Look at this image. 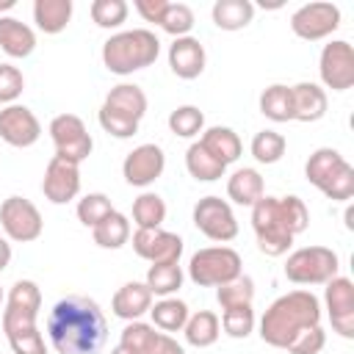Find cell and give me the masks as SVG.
I'll use <instances>...</instances> for the list:
<instances>
[{
	"label": "cell",
	"mask_w": 354,
	"mask_h": 354,
	"mask_svg": "<svg viewBox=\"0 0 354 354\" xmlns=\"http://www.w3.org/2000/svg\"><path fill=\"white\" fill-rule=\"evenodd\" d=\"M102 105L111 108V111H116V113H122V116H127V119H133V122H141L149 102H147V94H144L141 86H136V83H119V86H113L105 94Z\"/></svg>",
	"instance_id": "d4e9b609"
},
{
	"label": "cell",
	"mask_w": 354,
	"mask_h": 354,
	"mask_svg": "<svg viewBox=\"0 0 354 354\" xmlns=\"http://www.w3.org/2000/svg\"><path fill=\"white\" fill-rule=\"evenodd\" d=\"M321 326V299L313 290H290L268 304L260 318L263 343L288 351V346L307 329Z\"/></svg>",
	"instance_id": "3957f363"
},
{
	"label": "cell",
	"mask_w": 354,
	"mask_h": 354,
	"mask_svg": "<svg viewBox=\"0 0 354 354\" xmlns=\"http://www.w3.org/2000/svg\"><path fill=\"white\" fill-rule=\"evenodd\" d=\"M47 337L58 354H100L108 337V324L94 299L72 293L53 304L47 315Z\"/></svg>",
	"instance_id": "6da1fadb"
},
{
	"label": "cell",
	"mask_w": 354,
	"mask_h": 354,
	"mask_svg": "<svg viewBox=\"0 0 354 354\" xmlns=\"http://www.w3.org/2000/svg\"><path fill=\"white\" fill-rule=\"evenodd\" d=\"M324 304L332 324V332H337L343 340L354 337V282L348 277H332L324 285Z\"/></svg>",
	"instance_id": "4fadbf2b"
},
{
	"label": "cell",
	"mask_w": 354,
	"mask_h": 354,
	"mask_svg": "<svg viewBox=\"0 0 354 354\" xmlns=\"http://www.w3.org/2000/svg\"><path fill=\"white\" fill-rule=\"evenodd\" d=\"M17 6V0H0V17H3V11H11Z\"/></svg>",
	"instance_id": "f907efd6"
},
{
	"label": "cell",
	"mask_w": 354,
	"mask_h": 354,
	"mask_svg": "<svg viewBox=\"0 0 354 354\" xmlns=\"http://www.w3.org/2000/svg\"><path fill=\"white\" fill-rule=\"evenodd\" d=\"M163 332H158L152 324H144V321H127V326L122 329V337H119V346L127 348L130 354H152V348L158 346Z\"/></svg>",
	"instance_id": "e575fe53"
},
{
	"label": "cell",
	"mask_w": 354,
	"mask_h": 354,
	"mask_svg": "<svg viewBox=\"0 0 354 354\" xmlns=\"http://www.w3.org/2000/svg\"><path fill=\"white\" fill-rule=\"evenodd\" d=\"M318 75L324 91H348L354 86V47L346 39L326 41L318 55Z\"/></svg>",
	"instance_id": "8fae6325"
},
{
	"label": "cell",
	"mask_w": 354,
	"mask_h": 354,
	"mask_svg": "<svg viewBox=\"0 0 354 354\" xmlns=\"http://www.w3.org/2000/svg\"><path fill=\"white\" fill-rule=\"evenodd\" d=\"M50 138L55 147L58 158H66L72 163H83L91 149H94V138L86 127V122L75 113H58L50 122Z\"/></svg>",
	"instance_id": "30bf717a"
},
{
	"label": "cell",
	"mask_w": 354,
	"mask_h": 354,
	"mask_svg": "<svg viewBox=\"0 0 354 354\" xmlns=\"http://www.w3.org/2000/svg\"><path fill=\"white\" fill-rule=\"evenodd\" d=\"M91 11V19L97 28H105V30H116L127 22V14H130V6L124 0H94L88 6Z\"/></svg>",
	"instance_id": "74e56055"
},
{
	"label": "cell",
	"mask_w": 354,
	"mask_h": 354,
	"mask_svg": "<svg viewBox=\"0 0 354 354\" xmlns=\"http://www.w3.org/2000/svg\"><path fill=\"white\" fill-rule=\"evenodd\" d=\"M75 213H77V221H80L83 227L94 230L105 216H111V213H113V205H111V199H108L105 194L91 191V194H86V196H80V199H77Z\"/></svg>",
	"instance_id": "ab89813d"
},
{
	"label": "cell",
	"mask_w": 354,
	"mask_h": 354,
	"mask_svg": "<svg viewBox=\"0 0 354 354\" xmlns=\"http://www.w3.org/2000/svg\"><path fill=\"white\" fill-rule=\"evenodd\" d=\"M0 227L3 235L14 243H33L44 232V218L30 199L14 194L0 205Z\"/></svg>",
	"instance_id": "ba28073f"
},
{
	"label": "cell",
	"mask_w": 354,
	"mask_h": 354,
	"mask_svg": "<svg viewBox=\"0 0 354 354\" xmlns=\"http://www.w3.org/2000/svg\"><path fill=\"white\" fill-rule=\"evenodd\" d=\"M160 55V39L147 28L119 30L102 44V64L113 75H133L152 66Z\"/></svg>",
	"instance_id": "277c9868"
},
{
	"label": "cell",
	"mask_w": 354,
	"mask_h": 354,
	"mask_svg": "<svg viewBox=\"0 0 354 354\" xmlns=\"http://www.w3.org/2000/svg\"><path fill=\"white\" fill-rule=\"evenodd\" d=\"M91 238L100 249H122L130 241V218L119 210H113L111 216H105L94 230Z\"/></svg>",
	"instance_id": "d6a6232c"
},
{
	"label": "cell",
	"mask_w": 354,
	"mask_h": 354,
	"mask_svg": "<svg viewBox=\"0 0 354 354\" xmlns=\"http://www.w3.org/2000/svg\"><path fill=\"white\" fill-rule=\"evenodd\" d=\"M149 315H152V326H155L158 332L171 335V332H183V326H185L191 310H188V304H185L183 299L166 296V299H160V301H155V304L149 307Z\"/></svg>",
	"instance_id": "83f0119b"
},
{
	"label": "cell",
	"mask_w": 354,
	"mask_h": 354,
	"mask_svg": "<svg viewBox=\"0 0 354 354\" xmlns=\"http://www.w3.org/2000/svg\"><path fill=\"white\" fill-rule=\"evenodd\" d=\"M3 301H6V293H3V288H0V307H3Z\"/></svg>",
	"instance_id": "f5cc1de1"
},
{
	"label": "cell",
	"mask_w": 354,
	"mask_h": 354,
	"mask_svg": "<svg viewBox=\"0 0 354 354\" xmlns=\"http://www.w3.org/2000/svg\"><path fill=\"white\" fill-rule=\"evenodd\" d=\"M8 263H11V243L6 235H0V274L8 268Z\"/></svg>",
	"instance_id": "681fc988"
},
{
	"label": "cell",
	"mask_w": 354,
	"mask_h": 354,
	"mask_svg": "<svg viewBox=\"0 0 354 354\" xmlns=\"http://www.w3.org/2000/svg\"><path fill=\"white\" fill-rule=\"evenodd\" d=\"M194 22H196V19H194L191 6H185V3H169V6H166V11H163L160 28H163L169 36L180 39V36H191Z\"/></svg>",
	"instance_id": "7bdbcfd3"
},
{
	"label": "cell",
	"mask_w": 354,
	"mask_h": 354,
	"mask_svg": "<svg viewBox=\"0 0 354 354\" xmlns=\"http://www.w3.org/2000/svg\"><path fill=\"white\" fill-rule=\"evenodd\" d=\"M310 224V210L301 196H263L252 205V230L257 249L266 257H282Z\"/></svg>",
	"instance_id": "7a4b0ae2"
},
{
	"label": "cell",
	"mask_w": 354,
	"mask_h": 354,
	"mask_svg": "<svg viewBox=\"0 0 354 354\" xmlns=\"http://www.w3.org/2000/svg\"><path fill=\"white\" fill-rule=\"evenodd\" d=\"M111 354H130V351H127V348H122V346H113V348H111Z\"/></svg>",
	"instance_id": "816d5d0a"
},
{
	"label": "cell",
	"mask_w": 354,
	"mask_h": 354,
	"mask_svg": "<svg viewBox=\"0 0 354 354\" xmlns=\"http://www.w3.org/2000/svg\"><path fill=\"white\" fill-rule=\"evenodd\" d=\"M36 318L39 313L14 310V307L3 310V332L11 346V354H47V343L36 326Z\"/></svg>",
	"instance_id": "5bb4252c"
},
{
	"label": "cell",
	"mask_w": 354,
	"mask_h": 354,
	"mask_svg": "<svg viewBox=\"0 0 354 354\" xmlns=\"http://www.w3.org/2000/svg\"><path fill=\"white\" fill-rule=\"evenodd\" d=\"M205 64H207V53L196 36H180L169 44V69L180 80L199 77L205 72Z\"/></svg>",
	"instance_id": "d6986e66"
},
{
	"label": "cell",
	"mask_w": 354,
	"mask_h": 354,
	"mask_svg": "<svg viewBox=\"0 0 354 354\" xmlns=\"http://www.w3.org/2000/svg\"><path fill=\"white\" fill-rule=\"evenodd\" d=\"M183 335H185V343L194 346V348H210L218 335H221V321L213 310H199V313H191L185 326H183Z\"/></svg>",
	"instance_id": "4316f807"
},
{
	"label": "cell",
	"mask_w": 354,
	"mask_h": 354,
	"mask_svg": "<svg viewBox=\"0 0 354 354\" xmlns=\"http://www.w3.org/2000/svg\"><path fill=\"white\" fill-rule=\"evenodd\" d=\"M0 50L8 58H28L36 50V33L17 17H0Z\"/></svg>",
	"instance_id": "603a6c76"
},
{
	"label": "cell",
	"mask_w": 354,
	"mask_h": 354,
	"mask_svg": "<svg viewBox=\"0 0 354 354\" xmlns=\"http://www.w3.org/2000/svg\"><path fill=\"white\" fill-rule=\"evenodd\" d=\"M260 113L271 122H293V100H290V86L285 83H271L263 88L260 100Z\"/></svg>",
	"instance_id": "1f68e13d"
},
{
	"label": "cell",
	"mask_w": 354,
	"mask_h": 354,
	"mask_svg": "<svg viewBox=\"0 0 354 354\" xmlns=\"http://www.w3.org/2000/svg\"><path fill=\"white\" fill-rule=\"evenodd\" d=\"M183 279H185V274H183V266L180 263H152L147 268L144 285L149 288L152 296L166 299V296H174L183 288Z\"/></svg>",
	"instance_id": "4dcf8cb0"
},
{
	"label": "cell",
	"mask_w": 354,
	"mask_h": 354,
	"mask_svg": "<svg viewBox=\"0 0 354 354\" xmlns=\"http://www.w3.org/2000/svg\"><path fill=\"white\" fill-rule=\"evenodd\" d=\"M185 169L196 183H216L227 174V166L221 160H216L199 141H194L185 149Z\"/></svg>",
	"instance_id": "f546056e"
},
{
	"label": "cell",
	"mask_w": 354,
	"mask_h": 354,
	"mask_svg": "<svg viewBox=\"0 0 354 354\" xmlns=\"http://www.w3.org/2000/svg\"><path fill=\"white\" fill-rule=\"evenodd\" d=\"M152 293H149V288L144 285V282H124L116 293H113V299H111V310H113V315L116 318H122V321H141V315L144 313H149V307H152Z\"/></svg>",
	"instance_id": "44dd1931"
},
{
	"label": "cell",
	"mask_w": 354,
	"mask_h": 354,
	"mask_svg": "<svg viewBox=\"0 0 354 354\" xmlns=\"http://www.w3.org/2000/svg\"><path fill=\"white\" fill-rule=\"evenodd\" d=\"M72 0H36L33 3V22L41 33L55 36L61 33L72 19Z\"/></svg>",
	"instance_id": "484cf974"
},
{
	"label": "cell",
	"mask_w": 354,
	"mask_h": 354,
	"mask_svg": "<svg viewBox=\"0 0 354 354\" xmlns=\"http://www.w3.org/2000/svg\"><path fill=\"white\" fill-rule=\"evenodd\" d=\"M216 301L221 304V310L227 307H241V304H252L254 301V279L241 274L232 282L216 288Z\"/></svg>",
	"instance_id": "60d3db41"
},
{
	"label": "cell",
	"mask_w": 354,
	"mask_h": 354,
	"mask_svg": "<svg viewBox=\"0 0 354 354\" xmlns=\"http://www.w3.org/2000/svg\"><path fill=\"white\" fill-rule=\"evenodd\" d=\"M210 17L218 30H243L254 19V6L249 0H216Z\"/></svg>",
	"instance_id": "f1b7e54d"
},
{
	"label": "cell",
	"mask_w": 354,
	"mask_h": 354,
	"mask_svg": "<svg viewBox=\"0 0 354 354\" xmlns=\"http://www.w3.org/2000/svg\"><path fill=\"white\" fill-rule=\"evenodd\" d=\"M166 6H169V0H136L133 3V8L138 11V17L144 22H155V25H160Z\"/></svg>",
	"instance_id": "7dc6e473"
},
{
	"label": "cell",
	"mask_w": 354,
	"mask_h": 354,
	"mask_svg": "<svg viewBox=\"0 0 354 354\" xmlns=\"http://www.w3.org/2000/svg\"><path fill=\"white\" fill-rule=\"evenodd\" d=\"M304 177L332 202H348L354 196V166L332 147H318L307 158Z\"/></svg>",
	"instance_id": "5b68a950"
},
{
	"label": "cell",
	"mask_w": 354,
	"mask_h": 354,
	"mask_svg": "<svg viewBox=\"0 0 354 354\" xmlns=\"http://www.w3.org/2000/svg\"><path fill=\"white\" fill-rule=\"evenodd\" d=\"M41 194L53 205H66V202L77 199V194H80V163H72L66 158L53 155L47 169H44V177H41Z\"/></svg>",
	"instance_id": "2e32d148"
},
{
	"label": "cell",
	"mask_w": 354,
	"mask_h": 354,
	"mask_svg": "<svg viewBox=\"0 0 354 354\" xmlns=\"http://www.w3.org/2000/svg\"><path fill=\"white\" fill-rule=\"evenodd\" d=\"M130 241H133V252L141 260H147L149 266L152 263H180L183 238L177 232H169L163 227H158V230H136V232H130Z\"/></svg>",
	"instance_id": "e0dca14e"
},
{
	"label": "cell",
	"mask_w": 354,
	"mask_h": 354,
	"mask_svg": "<svg viewBox=\"0 0 354 354\" xmlns=\"http://www.w3.org/2000/svg\"><path fill=\"white\" fill-rule=\"evenodd\" d=\"M25 91V75L14 64H0V105H14Z\"/></svg>",
	"instance_id": "f6af8a7d"
},
{
	"label": "cell",
	"mask_w": 354,
	"mask_h": 354,
	"mask_svg": "<svg viewBox=\"0 0 354 354\" xmlns=\"http://www.w3.org/2000/svg\"><path fill=\"white\" fill-rule=\"evenodd\" d=\"M191 218H194V227L216 243H230L238 235V218L232 213V205L221 196H213V194L202 196L194 205Z\"/></svg>",
	"instance_id": "9c48e42d"
},
{
	"label": "cell",
	"mask_w": 354,
	"mask_h": 354,
	"mask_svg": "<svg viewBox=\"0 0 354 354\" xmlns=\"http://www.w3.org/2000/svg\"><path fill=\"white\" fill-rule=\"evenodd\" d=\"M340 28V8L326 0L304 3L290 14V30L304 41L329 39Z\"/></svg>",
	"instance_id": "7c38bea8"
},
{
	"label": "cell",
	"mask_w": 354,
	"mask_h": 354,
	"mask_svg": "<svg viewBox=\"0 0 354 354\" xmlns=\"http://www.w3.org/2000/svg\"><path fill=\"white\" fill-rule=\"evenodd\" d=\"M6 307L39 313V310H41V290H39V285H36L33 279H17V282L8 288Z\"/></svg>",
	"instance_id": "b9f144b4"
},
{
	"label": "cell",
	"mask_w": 354,
	"mask_h": 354,
	"mask_svg": "<svg viewBox=\"0 0 354 354\" xmlns=\"http://www.w3.org/2000/svg\"><path fill=\"white\" fill-rule=\"evenodd\" d=\"M199 144H202V147H205L216 160H221L224 166L235 163V160L241 158V152H243L241 136H238L232 127H224V124H213V127L202 130Z\"/></svg>",
	"instance_id": "cb8c5ba5"
},
{
	"label": "cell",
	"mask_w": 354,
	"mask_h": 354,
	"mask_svg": "<svg viewBox=\"0 0 354 354\" xmlns=\"http://www.w3.org/2000/svg\"><path fill=\"white\" fill-rule=\"evenodd\" d=\"M285 149H288V141H285V136L277 133V130H260V133H254V138H252V144H249L252 158H254L257 163H266V166L279 163L282 155H285Z\"/></svg>",
	"instance_id": "d590c367"
},
{
	"label": "cell",
	"mask_w": 354,
	"mask_h": 354,
	"mask_svg": "<svg viewBox=\"0 0 354 354\" xmlns=\"http://www.w3.org/2000/svg\"><path fill=\"white\" fill-rule=\"evenodd\" d=\"M97 119H100V127L113 138H133L138 133V124H141V122H133V119H127V116H122L105 105H100Z\"/></svg>",
	"instance_id": "ee69618b"
},
{
	"label": "cell",
	"mask_w": 354,
	"mask_h": 354,
	"mask_svg": "<svg viewBox=\"0 0 354 354\" xmlns=\"http://www.w3.org/2000/svg\"><path fill=\"white\" fill-rule=\"evenodd\" d=\"M243 274V260L232 246H205L188 260V279L199 288H221Z\"/></svg>",
	"instance_id": "8992f818"
},
{
	"label": "cell",
	"mask_w": 354,
	"mask_h": 354,
	"mask_svg": "<svg viewBox=\"0 0 354 354\" xmlns=\"http://www.w3.org/2000/svg\"><path fill=\"white\" fill-rule=\"evenodd\" d=\"M169 130L177 138H194L205 130V113L196 105H180L169 113Z\"/></svg>",
	"instance_id": "f35d334b"
},
{
	"label": "cell",
	"mask_w": 354,
	"mask_h": 354,
	"mask_svg": "<svg viewBox=\"0 0 354 354\" xmlns=\"http://www.w3.org/2000/svg\"><path fill=\"white\" fill-rule=\"evenodd\" d=\"M218 321H221V329H224V335H230V337H235V340H243V337H249V335L254 332V324H257L252 304L227 307V310H221V318H218Z\"/></svg>",
	"instance_id": "8d00e7d4"
},
{
	"label": "cell",
	"mask_w": 354,
	"mask_h": 354,
	"mask_svg": "<svg viewBox=\"0 0 354 354\" xmlns=\"http://www.w3.org/2000/svg\"><path fill=\"white\" fill-rule=\"evenodd\" d=\"M133 221L136 230H158L166 221V202L155 191H144L133 202Z\"/></svg>",
	"instance_id": "836d02e7"
},
{
	"label": "cell",
	"mask_w": 354,
	"mask_h": 354,
	"mask_svg": "<svg viewBox=\"0 0 354 354\" xmlns=\"http://www.w3.org/2000/svg\"><path fill=\"white\" fill-rule=\"evenodd\" d=\"M227 196L230 202L235 205H243V207H252L254 202H260L266 196V180L257 169L252 166H243V169H235L230 177H227Z\"/></svg>",
	"instance_id": "7402d4cb"
},
{
	"label": "cell",
	"mask_w": 354,
	"mask_h": 354,
	"mask_svg": "<svg viewBox=\"0 0 354 354\" xmlns=\"http://www.w3.org/2000/svg\"><path fill=\"white\" fill-rule=\"evenodd\" d=\"M39 136H41V122L28 105L14 102V105L0 108V138L8 147H17V149L33 147Z\"/></svg>",
	"instance_id": "ac0fdd59"
},
{
	"label": "cell",
	"mask_w": 354,
	"mask_h": 354,
	"mask_svg": "<svg viewBox=\"0 0 354 354\" xmlns=\"http://www.w3.org/2000/svg\"><path fill=\"white\" fill-rule=\"evenodd\" d=\"M166 169V152L158 144H138L122 160V177L133 188L152 185Z\"/></svg>",
	"instance_id": "9a60e30c"
},
{
	"label": "cell",
	"mask_w": 354,
	"mask_h": 354,
	"mask_svg": "<svg viewBox=\"0 0 354 354\" xmlns=\"http://www.w3.org/2000/svg\"><path fill=\"white\" fill-rule=\"evenodd\" d=\"M290 100H293V122L310 124V122H318L326 116L329 97L318 83L301 80V83L290 86Z\"/></svg>",
	"instance_id": "ffe728a7"
},
{
	"label": "cell",
	"mask_w": 354,
	"mask_h": 354,
	"mask_svg": "<svg viewBox=\"0 0 354 354\" xmlns=\"http://www.w3.org/2000/svg\"><path fill=\"white\" fill-rule=\"evenodd\" d=\"M152 354H185V348H183V343H177L171 335H160V340H158V346L152 348Z\"/></svg>",
	"instance_id": "c3c4849f"
},
{
	"label": "cell",
	"mask_w": 354,
	"mask_h": 354,
	"mask_svg": "<svg viewBox=\"0 0 354 354\" xmlns=\"http://www.w3.org/2000/svg\"><path fill=\"white\" fill-rule=\"evenodd\" d=\"M337 271L340 257L329 246H301L285 260V277L293 285H326Z\"/></svg>",
	"instance_id": "52a82bcc"
},
{
	"label": "cell",
	"mask_w": 354,
	"mask_h": 354,
	"mask_svg": "<svg viewBox=\"0 0 354 354\" xmlns=\"http://www.w3.org/2000/svg\"><path fill=\"white\" fill-rule=\"evenodd\" d=\"M326 346V332L324 326H313L307 332H301L290 346H288V354H321Z\"/></svg>",
	"instance_id": "bcb514c9"
}]
</instances>
